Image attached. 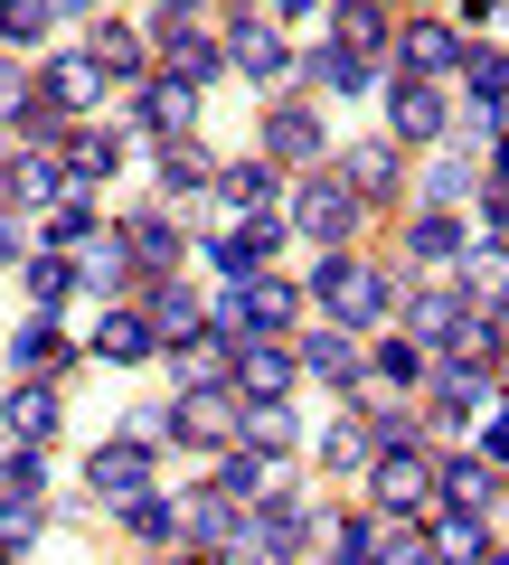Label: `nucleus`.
Instances as JSON below:
<instances>
[{
  "instance_id": "obj_1",
  "label": "nucleus",
  "mask_w": 509,
  "mask_h": 565,
  "mask_svg": "<svg viewBox=\"0 0 509 565\" xmlns=\"http://www.w3.org/2000/svg\"><path fill=\"white\" fill-rule=\"evenodd\" d=\"M311 302L330 311V330H368L378 311L396 302V292H388V274H378V264H359V255H321V274H311Z\"/></svg>"
},
{
  "instance_id": "obj_2",
  "label": "nucleus",
  "mask_w": 509,
  "mask_h": 565,
  "mask_svg": "<svg viewBox=\"0 0 509 565\" xmlns=\"http://www.w3.org/2000/svg\"><path fill=\"white\" fill-rule=\"evenodd\" d=\"M293 226H303L321 255H340V245H349V226H359V199L340 189V170H311V180L293 189Z\"/></svg>"
},
{
  "instance_id": "obj_3",
  "label": "nucleus",
  "mask_w": 509,
  "mask_h": 565,
  "mask_svg": "<svg viewBox=\"0 0 509 565\" xmlns=\"http://www.w3.org/2000/svg\"><path fill=\"white\" fill-rule=\"evenodd\" d=\"M39 519H47L39 509V462L20 452V462L0 471V556H29L39 546Z\"/></svg>"
},
{
  "instance_id": "obj_4",
  "label": "nucleus",
  "mask_w": 509,
  "mask_h": 565,
  "mask_svg": "<svg viewBox=\"0 0 509 565\" xmlns=\"http://www.w3.org/2000/svg\"><path fill=\"white\" fill-rule=\"evenodd\" d=\"M368 481H378V509H388V519H406V509H434V462L425 452H378V462H368Z\"/></svg>"
},
{
  "instance_id": "obj_5",
  "label": "nucleus",
  "mask_w": 509,
  "mask_h": 565,
  "mask_svg": "<svg viewBox=\"0 0 509 565\" xmlns=\"http://www.w3.org/2000/svg\"><path fill=\"white\" fill-rule=\"evenodd\" d=\"M85 481H95V500H104V509H132V500L151 490V444H95Z\"/></svg>"
},
{
  "instance_id": "obj_6",
  "label": "nucleus",
  "mask_w": 509,
  "mask_h": 565,
  "mask_svg": "<svg viewBox=\"0 0 509 565\" xmlns=\"http://www.w3.org/2000/svg\"><path fill=\"white\" fill-rule=\"evenodd\" d=\"M236 415L245 405L226 396V386H189V396L170 405V434H180V444H236Z\"/></svg>"
},
{
  "instance_id": "obj_7",
  "label": "nucleus",
  "mask_w": 509,
  "mask_h": 565,
  "mask_svg": "<svg viewBox=\"0 0 509 565\" xmlns=\"http://www.w3.org/2000/svg\"><path fill=\"white\" fill-rule=\"evenodd\" d=\"M274 245H284V217H245V226H226V236H218V274H226V282H255Z\"/></svg>"
},
{
  "instance_id": "obj_8",
  "label": "nucleus",
  "mask_w": 509,
  "mask_h": 565,
  "mask_svg": "<svg viewBox=\"0 0 509 565\" xmlns=\"http://www.w3.org/2000/svg\"><path fill=\"white\" fill-rule=\"evenodd\" d=\"M170 367H180V396L189 386H226L236 377V340H226V330H189V340L170 349Z\"/></svg>"
},
{
  "instance_id": "obj_9",
  "label": "nucleus",
  "mask_w": 509,
  "mask_h": 565,
  "mask_svg": "<svg viewBox=\"0 0 509 565\" xmlns=\"http://www.w3.org/2000/svg\"><path fill=\"white\" fill-rule=\"evenodd\" d=\"M284 386H293V359L274 340H236V396L245 405H284Z\"/></svg>"
},
{
  "instance_id": "obj_10",
  "label": "nucleus",
  "mask_w": 509,
  "mask_h": 565,
  "mask_svg": "<svg viewBox=\"0 0 509 565\" xmlns=\"http://www.w3.org/2000/svg\"><path fill=\"white\" fill-rule=\"evenodd\" d=\"M388 132L396 141H434V132H444V95H434L425 76H396L388 85Z\"/></svg>"
},
{
  "instance_id": "obj_11",
  "label": "nucleus",
  "mask_w": 509,
  "mask_h": 565,
  "mask_svg": "<svg viewBox=\"0 0 509 565\" xmlns=\"http://www.w3.org/2000/svg\"><path fill=\"white\" fill-rule=\"evenodd\" d=\"M226 57H236L255 85H274V76L293 66V47H284V29H274V20H255V10H245V20H236V39H226Z\"/></svg>"
},
{
  "instance_id": "obj_12",
  "label": "nucleus",
  "mask_w": 509,
  "mask_h": 565,
  "mask_svg": "<svg viewBox=\"0 0 509 565\" xmlns=\"http://www.w3.org/2000/svg\"><path fill=\"white\" fill-rule=\"evenodd\" d=\"M161 66H170V85H189V95H199V85L218 76L226 57H218V47H208V39H199L189 20H161Z\"/></svg>"
},
{
  "instance_id": "obj_13",
  "label": "nucleus",
  "mask_w": 509,
  "mask_h": 565,
  "mask_svg": "<svg viewBox=\"0 0 509 565\" xmlns=\"http://www.w3.org/2000/svg\"><path fill=\"white\" fill-rule=\"evenodd\" d=\"M151 349H161V330H151L142 311H104V321H95V359L104 367H142Z\"/></svg>"
},
{
  "instance_id": "obj_14",
  "label": "nucleus",
  "mask_w": 509,
  "mask_h": 565,
  "mask_svg": "<svg viewBox=\"0 0 509 565\" xmlns=\"http://www.w3.org/2000/svg\"><path fill=\"white\" fill-rule=\"evenodd\" d=\"M265 161H321V114H311V104L265 114Z\"/></svg>"
},
{
  "instance_id": "obj_15",
  "label": "nucleus",
  "mask_w": 509,
  "mask_h": 565,
  "mask_svg": "<svg viewBox=\"0 0 509 565\" xmlns=\"http://www.w3.org/2000/svg\"><path fill=\"white\" fill-rule=\"evenodd\" d=\"M0 199H10V207H57L66 199V170L47 161V151H29V161L0 170Z\"/></svg>"
},
{
  "instance_id": "obj_16",
  "label": "nucleus",
  "mask_w": 509,
  "mask_h": 565,
  "mask_svg": "<svg viewBox=\"0 0 509 565\" xmlns=\"http://www.w3.org/2000/svg\"><path fill=\"white\" fill-rule=\"evenodd\" d=\"M425 546H434V565H481V509H434V527H425Z\"/></svg>"
},
{
  "instance_id": "obj_17",
  "label": "nucleus",
  "mask_w": 509,
  "mask_h": 565,
  "mask_svg": "<svg viewBox=\"0 0 509 565\" xmlns=\"http://www.w3.org/2000/svg\"><path fill=\"white\" fill-rule=\"evenodd\" d=\"M47 104H57V114H95V104H104V66L85 57V47L57 57V66H47Z\"/></svg>"
},
{
  "instance_id": "obj_18",
  "label": "nucleus",
  "mask_w": 509,
  "mask_h": 565,
  "mask_svg": "<svg viewBox=\"0 0 509 565\" xmlns=\"http://www.w3.org/2000/svg\"><path fill=\"white\" fill-rule=\"evenodd\" d=\"M340 189H349V199H388V189H396V141H359V151H349V161H340Z\"/></svg>"
},
{
  "instance_id": "obj_19",
  "label": "nucleus",
  "mask_w": 509,
  "mask_h": 565,
  "mask_svg": "<svg viewBox=\"0 0 509 565\" xmlns=\"http://www.w3.org/2000/svg\"><path fill=\"white\" fill-rule=\"evenodd\" d=\"M57 151H66V189H95V180H114V170H123V141L114 132H66Z\"/></svg>"
},
{
  "instance_id": "obj_20",
  "label": "nucleus",
  "mask_w": 509,
  "mask_h": 565,
  "mask_svg": "<svg viewBox=\"0 0 509 565\" xmlns=\"http://www.w3.org/2000/svg\"><path fill=\"white\" fill-rule=\"evenodd\" d=\"M10 367H20V377H47V367H66V330L47 321V311H29L20 340H10Z\"/></svg>"
},
{
  "instance_id": "obj_21",
  "label": "nucleus",
  "mask_w": 509,
  "mask_h": 565,
  "mask_svg": "<svg viewBox=\"0 0 509 565\" xmlns=\"http://www.w3.org/2000/svg\"><path fill=\"white\" fill-rule=\"evenodd\" d=\"M0 424H10V444H47V434H57V396H47V386H20V396L0 405Z\"/></svg>"
},
{
  "instance_id": "obj_22",
  "label": "nucleus",
  "mask_w": 509,
  "mask_h": 565,
  "mask_svg": "<svg viewBox=\"0 0 509 565\" xmlns=\"http://www.w3.org/2000/svg\"><path fill=\"white\" fill-rule=\"evenodd\" d=\"M208 180H218V161H208L189 132H180V141H161V189H170V199H199Z\"/></svg>"
},
{
  "instance_id": "obj_23",
  "label": "nucleus",
  "mask_w": 509,
  "mask_h": 565,
  "mask_svg": "<svg viewBox=\"0 0 509 565\" xmlns=\"http://www.w3.org/2000/svg\"><path fill=\"white\" fill-rule=\"evenodd\" d=\"M218 189H226V199L245 207V217H265V207L284 199V180H274V161H226V170H218Z\"/></svg>"
},
{
  "instance_id": "obj_24",
  "label": "nucleus",
  "mask_w": 509,
  "mask_h": 565,
  "mask_svg": "<svg viewBox=\"0 0 509 565\" xmlns=\"http://www.w3.org/2000/svg\"><path fill=\"white\" fill-rule=\"evenodd\" d=\"M123 264L170 274V264H180V236H170V217H132V226H123Z\"/></svg>"
},
{
  "instance_id": "obj_25",
  "label": "nucleus",
  "mask_w": 509,
  "mask_h": 565,
  "mask_svg": "<svg viewBox=\"0 0 509 565\" xmlns=\"http://www.w3.org/2000/svg\"><path fill=\"white\" fill-rule=\"evenodd\" d=\"M368 565H434V546L406 519H368Z\"/></svg>"
},
{
  "instance_id": "obj_26",
  "label": "nucleus",
  "mask_w": 509,
  "mask_h": 565,
  "mask_svg": "<svg viewBox=\"0 0 509 565\" xmlns=\"http://www.w3.org/2000/svg\"><path fill=\"white\" fill-rule=\"evenodd\" d=\"M434 500H453V509H490V500H500V471H490V462H444V471H434Z\"/></svg>"
},
{
  "instance_id": "obj_27",
  "label": "nucleus",
  "mask_w": 509,
  "mask_h": 565,
  "mask_svg": "<svg viewBox=\"0 0 509 565\" xmlns=\"http://www.w3.org/2000/svg\"><path fill=\"white\" fill-rule=\"evenodd\" d=\"M330 29H340L349 57H378V47H388V10H378V0H340V10H330Z\"/></svg>"
},
{
  "instance_id": "obj_28",
  "label": "nucleus",
  "mask_w": 509,
  "mask_h": 565,
  "mask_svg": "<svg viewBox=\"0 0 509 565\" xmlns=\"http://www.w3.org/2000/svg\"><path fill=\"white\" fill-rule=\"evenodd\" d=\"M303 367H311V377H330V386H349V377H359V340H349V330H311Z\"/></svg>"
},
{
  "instance_id": "obj_29",
  "label": "nucleus",
  "mask_w": 509,
  "mask_h": 565,
  "mask_svg": "<svg viewBox=\"0 0 509 565\" xmlns=\"http://www.w3.org/2000/svg\"><path fill=\"white\" fill-rule=\"evenodd\" d=\"M453 330H463V302H453V292H415V302H406V340L453 349Z\"/></svg>"
},
{
  "instance_id": "obj_30",
  "label": "nucleus",
  "mask_w": 509,
  "mask_h": 565,
  "mask_svg": "<svg viewBox=\"0 0 509 565\" xmlns=\"http://www.w3.org/2000/svg\"><path fill=\"white\" fill-rule=\"evenodd\" d=\"M142 122H151V132H161V141H180L189 132V122H199V95H189V85H151V95H142Z\"/></svg>"
},
{
  "instance_id": "obj_31",
  "label": "nucleus",
  "mask_w": 509,
  "mask_h": 565,
  "mask_svg": "<svg viewBox=\"0 0 509 565\" xmlns=\"http://www.w3.org/2000/svg\"><path fill=\"white\" fill-rule=\"evenodd\" d=\"M406 255H415V264H453V255H463V226H453L444 207H425V217L406 226Z\"/></svg>"
},
{
  "instance_id": "obj_32",
  "label": "nucleus",
  "mask_w": 509,
  "mask_h": 565,
  "mask_svg": "<svg viewBox=\"0 0 509 565\" xmlns=\"http://www.w3.org/2000/svg\"><path fill=\"white\" fill-rule=\"evenodd\" d=\"M311 76H321L330 95H368V85H378V57H349V47H321V57H311Z\"/></svg>"
},
{
  "instance_id": "obj_33",
  "label": "nucleus",
  "mask_w": 509,
  "mask_h": 565,
  "mask_svg": "<svg viewBox=\"0 0 509 565\" xmlns=\"http://www.w3.org/2000/svg\"><path fill=\"white\" fill-rule=\"evenodd\" d=\"M463 76H471V114H500V104H509V57L471 47V57H463Z\"/></svg>"
},
{
  "instance_id": "obj_34",
  "label": "nucleus",
  "mask_w": 509,
  "mask_h": 565,
  "mask_svg": "<svg viewBox=\"0 0 509 565\" xmlns=\"http://www.w3.org/2000/svg\"><path fill=\"white\" fill-rule=\"evenodd\" d=\"M142 321H151V330H170V340H189V330H199V292H189V282H161Z\"/></svg>"
},
{
  "instance_id": "obj_35",
  "label": "nucleus",
  "mask_w": 509,
  "mask_h": 565,
  "mask_svg": "<svg viewBox=\"0 0 509 565\" xmlns=\"http://www.w3.org/2000/svg\"><path fill=\"white\" fill-rule=\"evenodd\" d=\"M20 274H29V302H66V292H76V264H66V255H20Z\"/></svg>"
},
{
  "instance_id": "obj_36",
  "label": "nucleus",
  "mask_w": 509,
  "mask_h": 565,
  "mask_svg": "<svg viewBox=\"0 0 509 565\" xmlns=\"http://www.w3.org/2000/svg\"><path fill=\"white\" fill-rule=\"evenodd\" d=\"M453 57H463V39H453L444 20H425V29H406V66H415V76H434V66H453Z\"/></svg>"
},
{
  "instance_id": "obj_37",
  "label": "nucleus",
  "mask_w": 509,
  "mask_h": 565,
  "mask_svg": "<svg viewBox=\"0 0 509 565\" xmlns=\"http://www.w3.org/2000/svg\"><path fill=\"white\" fill-rule=\"evenodd\" d=\"M85 57L104 66V85H114V76H142V39H132V29H95V47H85Z\"/></svg>"
},
{
  "instance_id": "obj_38",
  "label": "nucleus",
  "mask_w": 509,
  "mask_h": 565,
  "mask_svg": "<svg viewBox=\"0 0 509 565\" xmlns=\"http://www.w3.org/2000/svg\"><path fill=\"white\" fill-rule=\"evenodd\" d=\"M123 274H132V264H123V236H95V245H85V264H76V282H85V292H114Z\"/></svg>"
},
{
  "instance_id": "obj_39",
  "label": "nucleus",
  "mask_w": 509,
  "mask_h": 565,
  "mask_svg": "<svg viewBox=\"0 0 509 565\" xmlns=\"http://www.w3.org/2000/svg\"><path fill=\"white\" fill-rule=\"evenodd\" d=\"M123 519H132V537H151V546H170V537H180V509H170L161 490H142V500L123 509Z\"/></svg>"
},
{
  "instance_id": "obj_40",
  "label": "nucleus",
  "mask_w": 509,
  "mask_h": 565,
  "mask_svg": "<svg viewBox=\"0 0 509 565\" xmlns=\"http://www.w3.org/2000/svg\"><path fill=\"white\" fill-rule=\"evenodd\" d=\"M463 292H471L481 311H500V302H509V264H500V255H471V264H463Z\"/></svg>"
},
{
  "instance_id": "obj_41",
  "label": "nucleus",
  "mask_w": 509,
  "mask_h": 565,
  "mask_svg": "<svg viewBox=\"0 0 509 565\" xmlns=\"http://www.w3.org/2000/svg\"><path fill=\"white\" fill-rule=\"evenodd\" d=\"M236 434H245V444H265V452H284L293 444V415H284V405H245Z\"/></svg>"
},
{
  "instance_id": "obj_42",
  "label": "nucleus",
  "mask_w": 509,
  "mask_h": 565,
  "mask_svg": "<svg viewBox=\"0 0 509 565\" xmlns=\"http://www.w3.org/2000/svg\"><path fill=\"white\" fill-rule=\"evenodd\" d=\"M321 462H330V471H368V462H378V444H368L359 424H340V434L321 444Z\"/></svg>"
},
{
  "instance_id": "obj_43",
  "label": "nucleus",
  "mask_w": 509,
  "mask_h": 565,
  "mask_svg": "<svg viewBox=\"0 0 509 565\" xmlns=\"http://www.w3.org/2000/svg\"><path fill=\"white\" fill-rule=\"evenodd\" d=\"M0 39H47V0H0Z\"/></svg>"
},
{
  "instance_id": "obj_44",
  "label": "nucleus",
  "mask_w": 509,
  "mask_h": 565,
  "mask_svg": "<svg viewBox=\"0 0 509 565\" xmlns=\"http://www.w3.org/2000/svg\"><path fill=\"white\" fill-rule=\"evenodd\" d=\"M20 114H29V76L0 57V122H20Z\"/></svg>"
},
{
  "instance_id": "obj_45",
  "label": "nucleus",
  "mask_w": 509,
  "mask_h": 565,
  "mask_svg": "<svg viewBox=\"0 0 509 565\" xmlns=\"http://www.w3.org/2000/svg\"><path fill=\"white\" fill-rule=\"evenodd\" d=\"M378 367H388V377H396V386H415V377H425V359H415V349H406V340H396V349H378Z\"/></svg>"
},
{
  "instance_id": "obj_46",
  "label": "nucleus",
  "mask_w": 509,
  "mask_h": 565,
  "mask_svg": "<svg viewBox=\"0 0 509 565\" xmlns=\"http://www.w3.org/2000/svg\"><path fill=\"white\" fill-rule=\"evenodd\" d=\"M463 189H471V161H444V170H434V189H425V199L444 207V199H463Z\"/></svg>"
},
{
  "instance_id": "obj_47",
  "label": "nucleus",
  "mask_w": 509,
  "mask_h": 565,
  "mask_svg": "<svg viewBox=\"0 0 509 565\" xmlns=\"http://www.w3.org/2000/svg\"><path fill=\"white\" fill-rule=\"evenodd\" d=\"M481 444H490L481 462H490V471H509V415H500V424H481Z\"/></svg>"
},
{
  "instance_id": "obj_48",
  "label": "nucleus",
  "mask_w": 509,
  "mask_h": 565,
  "mask_svg": "<svg viewBox=\"0 0 509 565\" xmlns=\"http://www.w3.org/2000/svg\"><path fill=\"white\" fill-rule=\"evenodd\" d=\"M0 264H20V226L10 217H0Z\"/></svg>"
},
{
  "instance_id": "obj_49",
  "label": "nucleus",
  "mask_w": 509,
  "mask_h": 565,
  "mask_svg": "<svg viewBox=\"0 0 509 565\" xmlns=\"http://www.w3.org/2000/svg\"><path fill=\"white\" fill-rule=\"evenodd\" d=\"M265 10H274V20H303V10H311V0H265Z\"/></svg>"
},
{
  "instance_id": "obj_50",
  "label": "nucleus",
  "mask_w": 509,
  "mask_h": 565,
  "mask_svg": "<svg viewBox=\"0 0 509 565\" xmlns=\"http://www.w3.org/2000/svg\"><path fill=\"white\" fill-rule=\"evenodd\" d=\"M490 170H500V180H509V132H500V141H490Z\"/></svg>"
},
{
  "instance_id": "obj_51",
  "label": "nucleus",
  "mask_w": 509,
  "mask_h": 565,
  "mask_svg": "<svg viewBox=\"0 0 509 565\" xmlns=\"http://www.w3.org/2000/svg\"><path fill=\"white\" fill-rule=\"evenodd\" d=\"M161 10H170V20H189V10H199V0H161Z\"/></svg>"
},
{
  "instance_id": "obj_52",
  "label": "nucleus",
  "mask_w": 509,
  "mask_h": 565,
  "mask_svg": "<svg viewBox=\"0 0 509 565\" xmlns=\"http://www.w3.org/2000/svg\"><path fill=\"white\" fill-rule=\"evenodd\" d=\"M481 565H509V546H490V556H481Z\"/></svg>"
},
{
  "instance_id": "obj_53",
  "label": "nucleus",
  "mask_w": 509,
  "mask_h": 565,
  "mask_svg": "<svg viewBox=\"0 0 509 565\" xmlns=\"http://www.w3.org/2000/svg\"><path fill=\"white\" fill-rule=\"evenodd\" d=\"M47 10H85V0H47Z\"/></svg>"
},
{
  "instance_id": "obj_54",
  "label": "nucleus",
  "mask_w": 509,
  "mask_h": 565,
  "mask_svg": "<svg viewBox=\"0 0 509 565\" xmlns=\"http://www.w3.org/2000/svg\"><path fill=\"white\" fill-rule=\"evenodd\" d=\"M10 462H20V452H10V444H0V471H10Z\"/></svg>"
},
{
  "instance_id": "obj_55",
  "label": "nucleus",
  "mask_w": 509,
  "mask_h": 565,
  "mask_svg": "<svg viewBox=\"0 0 509 565\" xmlns=\"http://www.w3.org/2000/svg\"><path fill=\"white\" fill-rule=\"evenodd\" d=\"M500 396H509V367H500Z\"/></svg>"
},
{
  "instance_id": "obj_56",
  "label": "nucleus",
  "mask_w": 509,
  "mask_h": 565,
  "mask_svg": "<svg viewBox=\"0 0 509 565\" xmlns=\"http://www.w3.org/2000/svg\"><path fill=\"white\" fill-rule=\"evenodd\" d=\"M0 565H20V556H0Z\"/></svg>"
}]
</instances>
